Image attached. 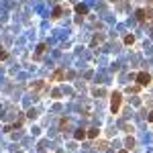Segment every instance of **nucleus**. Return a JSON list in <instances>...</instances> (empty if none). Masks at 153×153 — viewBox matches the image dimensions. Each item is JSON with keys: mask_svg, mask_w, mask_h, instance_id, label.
I'll list each match as a JSON object with an SVG mask.
<instances>
[{"mask_svg": "<svg viewBox=\"0 0 153 153\" xmlns=\"http://www.w3.org/2000/svg\"><path fill=\"white\" fill-rule=\"evenodd\" d=\"M61 12H63V8H61V6H55V8H53V19H59Z\"/></svg>", "mask_w": 153, "mask_h": 153, "instance_id": "1a4fd4ad", "label": "nucleus"}, {"mask_svg": "<svg viewBox=\"0 0 153 153\" xmlns=\"http://www.w3.org/2000/svg\"><path fill=\"white\" fill-rule=\"evenodd\" d=\"M147 120H149V123H153V110L149 112V117H147Z\"/></svg>", "mask_w": 153, "mask_h": 153, "instance_id": "2eb2a0df", "label": "nucleus"}, {"mask_svg": "<svg viewBox=\"0 0 153 153\" xmlns=\"http://www.w3.org/2000/svg\"><path fill=\"white\" fill-rule=\"evenodd\" d=\"M61 78H63V70H55L53 76H51V82H59Z\"/></svg>", "mask_w": 153, "mask_h": 153, "instance_id": "7ed1b4c3", "label": "nucleus"}, {"mask_svg": "<svg viewBox=\"0 0 153 153\" xmlns=\"http://www.w3.org/2000/svg\"><path fill=\"white\" fill-rule=\"evenodd\" d=\"M8 57V53H6V51H0V59H6Z\"/></svg>", "mask_w": 153, "mask_h": 153, "instance_id": "4468645a", "label": "nucleus"}, {"mask_svg": "<svg viewBox=\"0 0 153 153\" xmlns=\"http://www.w3.org/2000/svg\"><path fill=\"white\" fill-rule=\"evenodd\" d=\"M45 49H47V45H45V43H39V47H37V53H35V57H41V55L45 53Z\"/></svg>", "mask_w": 153, "mask_h": 153, "instance_id": "423d86ee", "label": "nucleus"}, {"mask_svg": "<svg viewBox=\"0 0 153 153\" xmlns=\"http://www.w3.org/2000/svg\"><path fill=\"white\" fill-rule=\"evenodd\" d=\"M127 90H129V92H139V90H141V86H139V84H137V86H133V88H127Z\"/></svg>", "mask_w": 153, "mask_h": 153, "instance_id": "f8f14e48", "label": "nucleus"}, {"mask_svg": "<svg viewBox=\"0 0 153 153\" xmlns=\"http://www.w3.org/2000/svg\"><path fill=\"white\" fill-rule=\"evenodd\" d=\"M118 153H129V149H123V151H118Z\"/></svg>", "mask_w": 153, "mask_h": 153, "instance_id": "dca6fc26", "label": "nucleus"}, {"mask_svg": "<svg viewBox=\"0 0 153 153\" xmlns=\"http://www.w3.org/2000/svg\"><path fill=\"white\" fill-rule=\"evenodd\" d=\"M43 86H45V84H43V82H39V84H35V86H31V88H35V90H41Z\"/></svg>", "mask_w": 153, "mask_h": 153, "instance_id": "ddd939ff", "label": "nucleus"}, {"mask_svg": "<svg viewBox=\"0 0 153 153\" xmlns=\"http://www.w3.org/2000/svg\"><path fill=\"white\" fill-rule=\"evenodd\" d=\"M76 12H78V14H88V6H84V4H76Z\"/></svg>", "mask_w": 153, "mask_h": 153, "instance_id": "6e6552de", "label": "nucleus"}, {"mask_svg": "<svg viewBox=\"0 0 153 153\" xmlns=\"http://www.w3.org/2000/svg\"><path fill=\"white\" fill-rule=\"evenodd\" d=\"M125 145H127V149H133V145H135V139H133V137H127Z\"/></svg>", "mask_w": 153, "mask_h": 153, "instance_id": "9d476101", "label": "nucleus"}, {"mask_svg": "<svg viewBox=\"0 0 153 153\" xmlns=\"http://www.w3.org/2000/svg\"><path fill=\"white\" fill-rule=\"evenodd\" d=\"M74 139H76V141H82V139H86V131L78 129L76 133H74Z\"/></svg>", "mask_w": 153, "mask_h": 153, "instance_id": "20e7f679", "label": "nucleus"}, {"mask_svg": "<svg viewBox=\"0 0 153 153\" xmlns=\"http://www.w3.org/2000/svg\"><path fill=\"white\" fill-rule=\"evenodd\" d=\"M100 135V131L98 129H88V133H86V137H90V139H96Z\"/></svg>", "mask_w": 153, "mask_h": 153, "instance_id": "0eeeda50", "label": "nucleus"}, {"mask_svg": "<svg viewBox=\"0 0 153 153\" xmlns=\"http://www.w3.org/2000/svg\"><path fill=\"white\" fill-rule=\"evenodd\" d=\"M137 84H139V86H149V84H151V74H147V71H139V74H137Z\"/></svg>", "mask_w": 153, "mask_h": 153, "instance_id": "f03ea898", "label": "nucleus"}, {"mask_svg": "<svg viewBox=\"0 0 153 153\" xmlns=\"http://www.w3.org/2000/svg\"><path fill=\"white\" fill-rule=\"evenodd\" d=\"M133 43H135V37H133V35L125 37V45H133Z\"/></svg>", "mask_w": 153, "mask_h": 153, "instance_id": "9b49d317", "label": "nucleus"}, {"mask_svg": "<svg viewBox=\"0 0 153 153\" xmlns=\"http://www.w3.org/2000/svg\"><path fill=\"white\" fill-rule=\"evenodd\" d=\"M145 14H147L145 8H139V10H137V21H139V23H145Z\"/></svg>", "mask_w": 153, "mask_h": 153, "instance_id": "39448f33", "label": "nucleus"}, {"mask_svg": "<svg viewBox=\"0 0 153 153\" xmlns=\"http://www.w3.org/2000/svg\"><path fill=\"white\" fill-rule=\"evenodd\" d=\"M120 104H123V94H120V92H114V94L110 96V112H112V114H118Z\"/></svg>", "mask_w": 153, "mask_h": 153, "instance_id": "f257e3e1", "label": "nucleus"}]
</instances>
